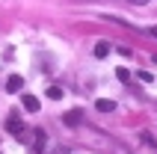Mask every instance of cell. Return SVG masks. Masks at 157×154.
<instances>
[{"label": "cell", "mask_w": 157, "mask_h": 154, "mask_svg": "<svg viewBox=\"0 0 157 154\" xmlns=\"http://www.w3.org/2000/svg\"><path fill=\"white\" fill-rule=\"evenodd\" d=\"M48 98L59 101V98H62V89H59V86H51V89H48Z\"/></svg>", "instance_id": "ba28073f"}, {"label": "cell", "mask_w": 157, "mask_h": 154, "mask_svg": "<svg viewBox=\"0 0 157 154\" xmlns=\"http://www.w3.org/2000/svg\"><path fill=\"white\" fill-rule=\"evenodd\" d=\"M62 121H65L68 128H77L80 121H83V110H68L65 116H62Z\"/></svg>", "instance_id": "6da1fadb"}, {"label": "cell", "mask_w": 157, "mask_h": 154, "mask_svg": "<svg viewBox=\"0 0 157 154\" xmlns=\"http://www.w3.org/2000/svg\"><path fill=\"white\" fill-rule=\"evenodd\" d=\"M21 104H24V110H30V113H39V107H42L36 95H24V98H21Z\"/></svg>", "instance_id": "3957f363"}, {"label": "cell", "mask_w": 157, "mask_h": 154, "mask_svg": "<svg viewBox=\"0 0 157 154\" xmlns=\"http://www.w3.org/2000/svg\"><path fill=\"white\" fill-rule=\"evenodd\" d=\"M44 142H48V137H44V130H33V139H30V145H33V151H42Z\"/></svg>", "instance_id": "7a4b0ae2"}, {"label": "cell", "mask_w": 157, "mask_h": 154, "mask_svg": "<svg viewBox=\"0 0 157 154\" xmlns=\"http://www.w3.org/2000/svg\"><path fill=\"white\" fill-rule=\"evenodd\" d=\"M116 77H119V80H131V71L128 68H116Z\"/></svg>", "instance_id": "9c48e42d"}, {"label": "cell", "mask_w": 157, "mask_h": 154, "mask_svg": "<svg viewBox=\"0 0 157 154\" xmlns=\"http://www.w3.org/2000/svg\"><path fill=\"white\" fill-rule=\"evenodd\" d=\"M148 36H151V39H157V27H148Z\"/></svg>", "instance_id": "30bf717a"}, {"label": "cell", "mask_w": 157, "mask_h": 154, "mask_svg": "<svg viewBox=\"0 0 157 154\" xmlns=\"http://www.w3.org/2000/svg\"><path fill=\"white\" fill-rule=\"evenodd\" d=\"M21 83H24V80H21L18 74H12V77L6 80V92H12V95H15V92H21Z\"/></svg>", "instance_id": "277c9868"}, {"label": "cell", "mask_w": 157, "mask_h": 154, "mask_svg": "<svg viewBox=\"0 0 157 154\" xmlns=\"http://www.w3.org/2000/svg\"><path fill=\"white\" fill-rule=\"evenodd\" d=\"M131 3H136V6H142V3H148V0H131Z\"/></svg>", "instance_id": "8fae6325"}, {"label": "cell", "mask_w": 157, "mask_h": 154, "mask_svg": "<svg viewBox=\"0 0 157 154\" xmlns=\"http://www.w3.org/2000/svg\"><path fill=\"white\" fill-rule=\"evenodd\" d=\"M95 110H101V113H113V110H116V104L110 101V98H101V101H95Z\"/></svg>", "instance_id": "5b68a950"}, {"label": "cell", "mask_w": 157, "mask_h": 154, "mask_svg": "<svg viewBox=\"0 0 157 154\" xmlns=\"http://www.w3.org/2000/svg\"><path fill=\"white\" fill-rule=\"evenodd\" d=\"M18 128H21V125H18V113H9V119H6V130H12V133H15Z\"/></svg>", "instance_id": "52a82bcc"}, {"label": "cell", "mask_w": 157, "mask_h": 154, "mask_svg": "<svg viewBox=\"0 0 157 154\" xmlns=\"http://www.w3.org/2000/svg\"><path fill=\"white\" fill-rule=\"evenodd\" d=\"M107 53H110V44H107V42H98L95 44V56H98V60H104Z\"/></svg>", "instance_id": "8992f818"}]
</instances>
